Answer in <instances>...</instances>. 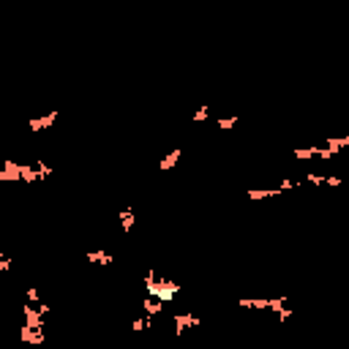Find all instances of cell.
<instances>
[{
  "label": "cell",
  "mask_w": 349,
  "mask_h": 349,
  "mask_svg": "<svg viewBox=\"0 0 349 349\" xmlns=\"http://www.w3.org/2000/svg\"><path fill=\"white\" fill-rule=\"evenodd\" d=\"M142 281H145V292H148L150 298L161 300V303H172V300L180 295L177 284L170 281V278H164V276H159L156 270H145Z\"/></svg>",
  "instance_id": "obj_1"
},
{
  "label": "cell",
  "mask_w": 349,
  "mask_h": 349,
  "mask_svg": "<svg viewBox=\"0 0 349 349\" xmlns=\"http://www.w3.org/2000/svg\"><path fill=\"white\" fill-rule=\"evenodd\" d=\"M202 325V317H196V314H174L172 319V328H174V336H183L188 328H199Z\"/></svg>",
  "instance_id": "obj_2"
},
{
  "label": "cell",
  "mask_w": 349,
  "mask_h": 349,
  "mask_svg": "<svg viewBox=\"0 0 349 349\" xmlns=\"http://www.w3.org/2000/svg\"><path fill=\"white\" fill-rule=\"evenodd\" d=\"M0 180L3 183H22V164H16V161H3V167H0Z\"/></svg>",
  "instance_id": "obj_3"
},
{
  "label": "cell",
  "mask_w": 349,
  "mask_h": 349,
  "mask_svg": "<svg viewBox=\"0 0 349 349\" xmlns=\"http://www.w3.org/2000/svg\"><path fill=\"white\" fill-rule=\"evenodd\" d=\"M57 115H60L57 109H49L44 118H33L30 123H27V129H30V131H46V129H52V123L57 120Z\"/></svg>",
  "instance_id": "obj_4"
},
{
  "label": "cell",
  "mask_w": 349,
  "mask_h": 349,
  "mask_svg": "<svg viewBox=\"0 0 349 349\" xmlns=\"http://www.w3.org/2000/svg\"><path fill=\"white\" fill-rule=\"evenodd\" d=\"M22 341L25 344H44V328H27V325H22Z\"/></svg>",
  "instance_id": "obj_5"
},
{
  "label": "cell",
  "mask_w": 349,
  "mask_h": 349,
  "mask_svg": "<svg viewBox=\"0 0 349 349\" xmlns=\"http://www.w3.org/2000/svg\"><path fill=\"white\" fill-rule=\"evenodd\" d=\"M281 194H284V191L278 188V185H276V188H248V191H246V196H248L251 202L267 199V196H281Z\"/></svg>",
  "instance_id": "obj_6"
},
{
  "label": "cell",
  "mask_w": 349,
  "mask_h": 349,
  "mask_svg": "<svg viewBox=\"0 0 349 349\" xmlns=\"http://www.w3.org/2000/svg\"><path fill=\"white\" fill-rule=\"evenodd\" d=\"M87 262L107 267V265H112V262H115V257H112V251H104V248H98V251H87Z\"/></svg>",
  "instance_id": "obj_7"
},
{
  "label": "cell",
  "mask_w": 349,
  "mask_h": 349,
  "mask_svg": "<svg viewBox=\"0 0 349 349\" xmlns=\"http://www.w3.org/2000/svg\"><path fill=\"white\" fill-rule=\"evenodd\" d=\"M240 308H251V311H267L270 298H240Z\"/></svg>",
  "instance_id": "obj_8"
},
{
  "label": "cell",
  "mask_w": 349,
  "mask_h": 349,
  "mask_svg": "<svg viewBox=\"0 0 349 349\" xmlns=\"http://www.w3.org/2000/svg\"><path fill=\"white\" fill-rule=\"evenodd\" d=\"M118 218H120V229H123V235H129V232L134 229V224H137L134 210H131V207H123V210L118 213Z\"/></svg>",
  "instance_id": "obj_9"
},
{
  "label": "cell",
  "mask_w": 349,
  "mask_h": 349,
  "mask_svg": "<svg viewBox=\"0 0 349 349\" xmlns=\"http://www.w3.org/2000/svg\"><path fill=\"white\" fill-rule=\"evenodd\" d=\"M164 306H167V303H161V300L150 298V295H145V300H142V308H145V314H148V317H159V314L164 311Z\"/></svg>",
  "instance_id": "obj_10"
},
{
  "label": "cell",
  "mask_w": 349,
  "mask_h": 349,
  "mask_svg": "<svg viewBox=\"0 0 349 349\" xmlns=\"http://www.w3.org/2000/svg\"><path fill=\"white\" fill-rule=\"evenodd\" d=\"M180 156H183V150H180V148H174L172 153H167L164 159L159 161V170H161V172H170L172 167H174V164H177V161H180Z\"/></svg>",
  "instance_id": "obj_11"
},
{
  "label": "cell",
  "mask_w": 349,
  "mask_h": 349,
  "mask_svg": "<svg viewBox=\"0 0 349 349\" xmlns=\"http://www.w3.org/2000/svg\"><path fill=\"white\" fill-rule=\"evenodd\" d=\"M317 150H319V145H308V148H295V159L298 161H311V159H317Z\"/></svg>",
  "instance_id": "obj_12"
},
{
  "label": "cell",
  "mask_w": 349,
  "mask_h": 349,
  "mask_svg": "<svg viewBox=\"0 0 349 349\" xmlns=\"http://www.w3.org/2000/svg\"><path fill=\"white\" fill-rule=\"evenodd\" d=\"M148 328H153V317H137V319H131V330L134 333H142V330H148Z\"/></svg>",
  "instance_id": "obj_13"
},
{
  "label": "cell",
  "mask_w": 349,
  "mask_h": 349,
  "mask_svg": "<svg viewBox=\"0 0 349 349\" xmlns=\"http://www.w3.org/2000/svg\"><path fill=\"white\" fill-rule=\"evenodd\" d=\"M328 148L333 153H341L344 148H349V137H328Z\"/></svg>",
  "instance_id": "obj_14"
},
{
  "label": "cell",
  "mask_w": 349,
  "mask_h": 349,
  "mask_svg": "<svg viewBox=\"0 0 349 349\" xmlns=\"http://www.w3.org/2000/svg\"><path fill=\"white\" fill-rule=\"evenodd\" d=\"M240 123V118H237V115H232V118H218V131H232L235 129V126Z\"/></svg>",
  "instance_id": "obj_15"
},
{
  "label": "cell",
  "mask_w": 349,
  "mask_h": 349,
  "mask_svg": "<svg viewBox=\"0 0 349 349\" xmlns=\"http://www.w3.org/2000/svg\"><path fill=\"white\" fill-rule=\"evenodd\" d=\"M207 118H210V107H207V104H202V107L194 112V123H205Z\"/></svg>",
  "instance_id": "obj_16"
},
{
  "label": "cell",
  "mask_w": 349,
  "mask_h": 349,
  "mask_svg": "<svg viewBox=\"0 0 349 349\" xmlns=\"http://www.w3.org/2000/svg\"><path fill=\"white\" fill-rule=\"evenodd\" d=\"M25 298H27V303H33V306H38V303H41V292H38V287H27V292H25Z\"/></svg>",
  "instance_id": "obj_17"
},
{
  "label": "cell",
  "mask_w": 349,
  "mask_h": 349,
  "mask_svg": "<svg viewBox=\"0 0 349 349\" xmlns=\"http://www.w3.org/2000/svg\"><path fill=\"white\" fill-rule=\"evenodd\" d=\"M303 183H311V185H325V174H319V172H308L306 177H303Z\"/></svg>",
  "instance_id": "obj_18"
},
{
  "label": "cell",
  "mask_w": 349,
  "mask_h": 349,
  "mask_svg": "<svg viewBox=\"0 0 349 349\" xmlns=\"http://www.w3.org/2000/svg\"><path fill=\"white\" fill-rule=\"evenodd\" d=\"M300 185V180H292V177H284L281 183H278V188L281 191H292V188H298Z\"/></svg>",
  "instance_id": "obj_19"
},
{
  "label": "cell",
  "mask_w": 349,
  "mask_h": 349,
  "mask_svg": "<svg viewBox=\"0 0 349 349\" xmlns=\"http://www.w3.org/2000/svg\"><path fill=\"white\" fill-rule=\"evenodd\" d=\"M341 183H344V177H339V174H325V185H330V188H339Z\"/></svg>",
  "instance_id": "obj_20"
},
{
  "label": "cell",
  "mask_w": 349,
  "mask_h": 349,
  "mask_svg": "<svg viewBox=\"0 0 349 349\" xmlns=\"http://www.w3.org/2000/svg\"><path fill=\"white\" fill-rule=\"evenodd\" d=\"M0 270H3V273L11 270V257H8V254H0Z\"/></svg>",
  "instance_id": "obj_21"
}]
</instances>
